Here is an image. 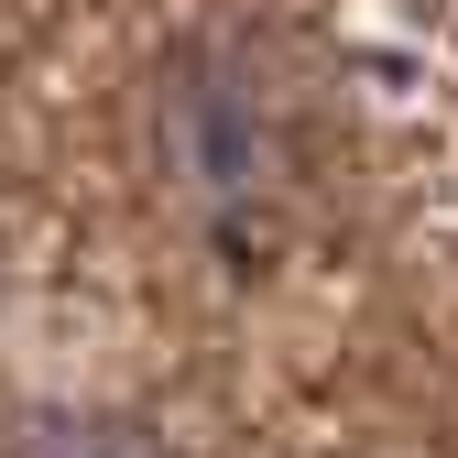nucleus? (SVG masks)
Masks as SVG:
<instances>
[{
  "label": "nucleus",
  "mask_w": 458,
  "mask_h": 458,
  "mask_svg": "<svg viewBox=\"0 0 458 458\" xmlns=\"http://www.w3.org/2000/svg\"><path fill=\"white\" fill-rule=\"evenodd\" d=\"M164 175H175L186 218L218 241H262L295 197L306 153H295V109L284 77L251 44H197L175 77H164Z\"/></svg>",
  "instance_id": "obj_1"
},
{
  "label": "nucleus",
  "mask_w": 458,
  "mask_h": 458,
  "mask_svg": "<svg viewBox=\"0 0 458 458\" xmlns=\"http://www.w3.org/2000/svg\"><path fill=\"white\" fill-rule=\"evenodd\" d=\"M12 458H164V447L142 426H121V415H33L12 437Z\"/></svg>",
  "instance_id": "obj_2"
}]
</instances>
